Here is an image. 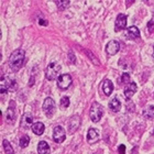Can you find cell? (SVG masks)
<instances>
[{"label": "cell", "instance_id": "ffe728a7", "mask_svg": "<svg viewBox=\"0 0 154 154\" xmlns=\"http://www.w3.org/2000/svg\"><path fill=\"white\" fill-rule=\"evenodd\" d=\"M143 116L146 119H152L154 118V106H149L146 107L143 111Z\"/></svg>", "mask_w": 154, "mask_h": 154}, {"label": "cell", "instance_id": "4316f807", "mask_svg": "<svg viewBox=\"0 0 154 154\" xmlns=\"http://www.w3.org/2000/svg\"><path fill=\"white\" fill-rule=\"evenodd\" d=\"M118 152H119V154H125V145H123V144L119 145Z\"/></svg>", "mask_w": 154, "mask_h": 154}, {"label": "cell", "instance_id": "ac0fdd59", "mask_svg": "<svg viewBox=\"0 0 154 154\" xmlns=\"http://www.w3.org/2000/svg\"><path fill=\"white\" fill-rule=\"evenodd\" d=\"M109 108L111 111L113 112H118L121 109V103L119 101L118 98H112V99L109 101Z\"/></svg>", "mask_w": 154, "mask_h": 154}, {"label": "cell", "instance_id": "30bf717a", "mask_svg": "<svg viewBox=\"0 0 154 154\" xmlns=\"http://www.w3.org/2000/svg\"><path fill=\"white\" fill-rule=\"evenodd\" d=\"M119 48H120L119 42L116 41V40H112V41L108 42V44L106 45V53L108 55H115L118 53Z\"/></svg>", "mask_w": 154, "mask_h": 154}, {"label": "cell", "instance_id": "e0dca14e", "mask_svg": "<svg viewBox=\"0 0 154 154\" xmlns=\"http://www.w3.org/2000/svg\"><path fill=\"white\" fill-rule=\"evenodd\" d=\"M31 129H32V131L36 135H42L45 130V125L42 122H34L32 125V127H31Z\"/></svg>", "mask_w": 154, "mask_h": 154}, {"label": "cell", "instance_id": "d6986e66", "mask_svg": "<svg viewBox=\"0 0 154 154\" xmlns=\"http://www.w3.org/2000/svg\"><path fill=\"white\" fill-rule=\"evenodd\" d=\"M38 154H48L50 153V145L45 141H41L38 145Z\"/></svg>", "mask_w": 154, "mask_h": 154}, {"label": "cell", "instance_id": "52a82bcc", "mask_svg": "<svg viewBox=\"0 0 154 154\" xmlns=\"http://www.w3.org/2000/svg\"><path fill=\"white\" fill-rule=\"evenodd\" d=\"M66 139V133H65V130L62 128L61 125H56L54 129H53V140L56 143H62V142L65 141Z\"/></svg>", "mask_w": 154, "mask_h": 154}, {"label": "cell", "instance_id": "277c9868", "mask_svg": "<svg viewBox=\"0 0 154 154\" xmlns=\"http://www.w3.org/2000/svg\"><path fill=\"white\" fill-rule=\"evenodd\" d=\"M103 115V106L98 103H94L90 107L89 110V117L93 122H98L101 119Z\"/></svg>", "mask_w": 154, "mask_h": 154}, {"label": "cell", "instance_id": "4fadbf2b", "mask_svg": "<svg viewBox=\"0 0 154 154\" xmlns=\"http://www.w3.org/2000/svg\"><path fill=\"white\" fill-rule=\"evenodd\" d=\"M17 118V112H16V108H14V103H11V107L8 108L6 112V119L7 121L10 122V123H12L14 122Z\"/></svg>", "mask_w": 154, "mask_h": 154}, {"label": "cell", "instance_id": "9c48e42d", "mask_svg": "<svg viewBox=\"0 0 154 154\" xmlns=\"http://www.w3.org/2000/svg\"><path fill=\"white\" fill-rule=\"evenodd\" d=\"M123 34L129 40H135V38H138L140 36V31H139V29L137 26H131L123 31Z\"/></svg>", "mask_w": 154, "mask_h": 154}, {"label": "cell", "instance_id": "ba28073f", "mask_svg": "<svg viewBox=\"0 0 154 154\" xmlns=\"http://www.w3.org/2000/svg\"><path fill=\"white\" fill-rule=\"evenodd\" d=\"M125 26H127V16L120 13V14L117 16V19H116L115 31L116 32H119L121 30H125Z\"/></svg>", "mask_w": 154, "mask_h": 154}, {"label": "cell", "instance_id": "5b68a950", "mask_svg": "<svg viewBox=\"0 0 154 154\" xmlns=\"http://www.w3.org/2000/svg\"><path fill=\"white\" fill-rule=\"evenodd\" d=\"M55 110H56V105L54 99H52L51 97H48L43 103V111L48 118H51L55 113Z\"/></svg>", "mask_w": 154, "mask_h": 154}, {"label": "cell", "instance_id": "2e32d148", "mask_svg": "<svg viewBox=\"0 0 154 154\" xmlns=\"http://www.w3.org/2000/svg\"><path fill=\"white\" fill-rule=\"evenodd\" d=\"M103 94H105L106 96H110L113 90L112 82L109 79H105V82H103Z\"/></svg>", "mask_w": 154, "mask_h": 154}, {"label": "cell", "instance_id": "83f0119b", "mask_svg": "<svg viewBox=\"0 0 154 154\" xmlns=\"http://www.w3.org/2000/svg\"><path fill=\"white\" fill-rule=\"evenodd\" d=\"M38 23L41 24V26H48V22L45 21L44 19H40V21H38Z\"/></svg>", "mask_w": 154, "mask_h": 154}, {"label": "cell", "instance_id": "603a6c76", "mask_svg": "<svg viewBox=\"0 0 154 154\" xmlns=\"http://www.w3.org/2000/svg\"><path fill=\"white\" fill-rule=\"evenodd\" d=\"M2 145H3V149H5V151H6V154H14L12 146H11V144H10L9 142H8V140H3Z\"/></svg>", "mask_w": 154, "mask_h": 154}, {"label": "cell", "instance_id": "8fae6325", "mask_svg": "<svg viewBox=\"0 0 154 154\" xmlns=\"http://www.w3.org/2000/svg\"><path fill=\"white\" fill-rule=\"evenodd\" d=\"M80 125V119L78 116H73L69 120V125H68V131L69 133H75L77 131V129L79 128Z\"/></svg>", "mask_w": 154, "mask_h": 154}, {"label": "cell", "instance_id": "d4e9b609", "mask_svg": "<svg viewBox=\"0 0 154 154\" xmlns=\"http://www.w3.org/2000/svg\"><path fill=\"white\" fill-rule=\"evenodd\" d=\"M121 82L123 84H129L131 83V80H130V75L128 73H123L121 76Z\"/></svg>", "mask_w": 154, "mask_h": 154}, {"label": "cell", "instance_id": "7a4b0ae2", "mask_svg": "<svg viewBox=\"0 0 154 154\" xmlns=\"http://www.w3.org/2000/svg\"><path fill=\"white\" fill-rule=\"evenodd\" d=\"M17 85L16 79L11 78L10 76H2L1 77V80H0V91L2 94H5L6 91H14L17 89Z\"/></svg>", "mask_w": 154, "mask_h": 154}, {"label": "cell", "instance_id": "484cf974", "mask_svg": "<svg viewBox=\"0 0 154 154\" xmlns=\"http://www.w3.org/2000/svg\"><path fill=\"white\" fill-rule=\"evenodd\" d=\"M68 58H69V61L74 64L75 62H76V60H75V55H74V52L73 51H69L68 52Z\"/></svg>", "mask_w": 154, "mask_h": 154}, {"label": "cell", "instance_id": "f1b7e54d", "mask_svg": "<svg viewBox=\"0 0 154 154\" xmlns=\"http://www.w3.org/2000/svg\"><path fill=\"white\" fill-rule=\"evenodd\" d=\"M153 55H154V52H153Z\"/></svg>", "mask_w": 154, "mask_h": 154}, {"label": "cell", "instance_id": "6da1fadb", "mask_svg": "<svg viewBox=\"0 0 154 154\" xmlns=\"http://www.w3.org/2000/svg\"><path fill=\"white\" fill-rule=\"evenodd\" d=\"M26 61V52L18 48L16 51L12 52V54L9 57V66L13 72H18L21 69V67L24 64Z\"/></svg>", "mask_w": 154, "mask_h": 154}, {"label": "cell", "instance_id": "3957f363", "mask_svg": "<svg viewBox=\"0 0 154 154\" xmlns=\"http://www.w3.org/2000/svg\"><path fill=\"white\" fill-rule=\"evenodd\" d=\"M62 66L57 64L56 62H52L48 65L45 69V77L48 80H54L55 78H58V73L61 72Z\"/></svg>", "mask_w": 154, "mask_h": 154}, {"label": "cell", "instance_id": "7402d4cb", "mask_svg": "<svg viewBox=\"0 0 154 154\" xmlns=\"http://www.w3.org/2000/svg\"><path fill=\"white\" fill-rule=\"evenodd\" d=\"M55 2H56V5H57L60 10H65L66 8H68V7L71 6V1H69V0H63V1L57 0V1H55Z\"/></svg>", "mask_w": 154, "mask_h": 154}, {"label": "cell", "instance_id": "cb8c5ba5", "mask_svg": "<svg viewBox=\"0 0 154 154\" xmlns=\"http://www.w3.org/2000/svg\"><path fill=\"white\" fill-rule=\"evenodd\" d=\"M69 106V98L67 96H64L61 98V107L62 108H68Z\"/></svg>", "mask_w": 154, "mask_h": 154}, {"label": "cell", "instance_id": "5bb4252c", "mask_svg": "<svg viewBox=\"0 0 154 154\" xmlns=\"http://www.w3.org/2000/svg\"><path fill=\"white\" fill-rule=\"evenodd\" d=\"M99 140V134H98V131L95 130V129H89L88 132H87V141L90 144H94L96 143L97 141Z\"/></svg>", "mask_w": 154, "mask_h": 154}, {"label": "cell", "instance_id": "7c38bea8", "mask_svg": "<svg viewBox=\"0 0 154 154\" xmlns=\"http://www.w3.org/2000/svg\"><path fill=\"white\" fill-rule=\"evenodd\" d=\"M135 91H137V84H135L134 82L129 83L125 89V98H127V100L131 99L132 96L135 94Z\"/></svg>", "mask_w": 154, "mask_h": 154}, {"label": "cell", "instance_id": "8992f818", "mask_svg": "<svg viewBox=\"0 0 154 154\" xmlns=\"http://www.w3.org/2000/svg\"><path fill=\"white\" fill-rule=\"evenodd\" d=\"M72 82H73V78L69 74H62L58 76L57 78V86L60 89L62 90H66L68 87L71 86Z\"/></svg>", "mask_w": 154, "mask_h": 154}, {"label": "cell", "instance_id": "9a60e30c", "mask_svg": "<svg viewBox=\"0 0 154 154\" xmlns=\"http://www.w3.org/2000/svg\"><path fill=\"white\" fill-rule=\"evenodd\" d=\"M33 125V117L30 113H26V115L22 117V120H21V127L23 129H28L30 128V125L32 127Z\"/></svg>", "mask_w": 154, "mask_h": 154}, {"label": "cell", "instance_id": "44dd1931", "mask_svg": "<svg viewBox=\"0 0 154 154\" xmlns=\"http://www.w3.org/2000/svg\"><path fill=\"white\" fill-rule=\"evenodd\" d=\"M29 143H30V137H29V135L24 134V135H22V137L20 138L19 144H20V146H21L22 149L26 148V146L29 145Z\"/></svg>", "mask_w": 154, "mask_h": 154}]
</instances>
